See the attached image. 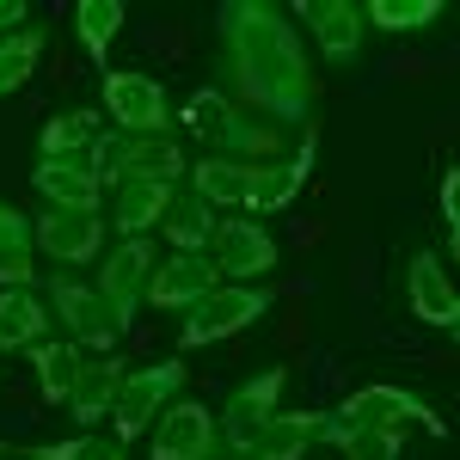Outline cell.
Returning <instances> with one entry per match:
<instances>
[{
    "instance_id": "obj_33",
    "label": "cell",
    "mask_w": 460,
    "mask_h": 460,
    "mask_svg": "<svg viewBox=\"0 0 460 460\" xmlns=\"http://www.w3.org/2000/svg\"><path fill=\"white\" fill-rule=\"evenodd\" d=\"M319 442H332L344 460H399V442H405V436H399V429H362V424H356V429L325 424Z\"/></svg>"
},
{
    "instance_id": "obj_31",
    "label": "cell",
    "mask_w": 460,
    "mask_h": 460,
    "mask_svg": "<svg viewBox=\"0 0 460 460\" xmlns=\"http://www.w3.org/2000/svg\"><path fill=\"white\" fill-rule=\"evenodd\" d=\"M43 25H25V31L0 37V93H19L25 80L37 74V56H43Z\"/></svg>"
},
{
    "instance_id": "obj_8",
    "label": "cell",
    "mask_w": 460,
    "mask_h": 460,
    "mask_svg": "<svg viewBox=\"0 0 460 460\" xmlns=\"http://www.w3.org/2000/svg\"><path fill=\"white\" fill-rule=\"evenodd\" d=\"M99 99H105V117L123 129V136H172V99H166V86L154 80V74H105V86H99Z\"/></svg>"
},
{
    "instance_id": "obj_14",
    "label": "cell",
    "mask_w": 460,
    "mask_h": 460,
    "mask_svg": "<svg viewBox=\"0 0 460 460\" xmlns=\"http://www.w3.org/2000/svg\"><path fill=\"white\" fill-rule=\"evenodd\" d=\"M209 288H221L215 258L172 252V258H160V264H154V277H147V307H160V314H190Z\"/></svg>"
},
{
    "instance_id": "obj_9",
    "label": "cell",
    "mask_w": 460,
    "mask_h": 460,
    "mask_svg": "<svg viewBox=\"0 0 460 460\" xmlns=\"http://www.w3.org/2000/svg\"><path fill=\"white\" fill-rule=\"evenodd\" d=\"M147 277H154V246H147V240H123V246H111L105 258H99V283H93V288L105 295V307L117 314L123 332H129L136 314H142Z\"/></svg>"
},
{
    "instance_id": "obj_24",
    "label": "cell",
    "mask_w": 460,
    "mask_h": 460,
    "mask_svg": "<svg viewBox=\"0 0 460 460\" xmlns=\"http://www.w3.org/2000/svg\"><path fill=\"white\" fill-rule=\"evenodd\" d=\"M99 136H105V117L99 111H56L43 123V136H37V154L43 160H86L99 147Z\"/></svg>"
},
{
    "instance_id": "obj_20",
    "label": "cell",
    "mask_w": 460,
    "mask_h": 460,
    "mask_svg": "<svg viewBox=\"0 0 460 460\" xmlns=\"http://www.w3.org/2000/svg\"><path fill=\"white\" fill-rule=\"evenodd\" d=\"M172 197H178V184H123L117 203H111V227H117L123 240H147V234L166 221Z\"/></svg>"
},
{
    "instance_id": "obj_22",
    "label": "cell",
    "mask_w": 460,
    "mask_h": 460,
    "mask_svg": "<svg viewBox=\"0 0 460 460\" xmlns=\"http://www.w3.org/2000/svg\"><path fill=\"white\" fill-rule=\"evenodd\" d=\"M166 240H172L178 252H190V258H209L215 240H221V215L203 203V197H190V190H178L172 197V209H166Z\"/></svg>"
},
{
    "instance_id": "obj_18",
    "label": "cell",
    "mask_w": 460,
    "mask_h": 460,
    "mask_svg": "<svg viewBox=\"0 0 460 460\" xmlns=\"http://www.w3.org/2000/svg\"><path fill=\"white\" fill-rule=\"evenodd\" d=\"M184 190H190V197H203L215 215H221V209H246V197H252V166H240V160H221V154H203L197 166H184Z\"/></svg>"
},
{
    "instance_id": "obj_16",
    "label": "cell",
    "mask_w": 460,
    "mask_h": 460,
    "mask_svg": "<svg viewBox=\"0 0 460 460\" xmlns=\"http://www.w3.org/2000/svg\"><path fill=\"white\" fill-rule=\"evenodd\" d=\"M295 13L307 19L314 49L325 56V62L350 68L356 56H362V6H350V0H301Z\"/></svg>"
},
{
    "instance_id": "obj_25",
    "label": "cell",
    "mask_w": 460,
    "mask_h": 460,
    "mask_svg": "<svg viewBox=\"0 0 460 460\" xmlns=\"http://www.w3.org/2000/svg\"><path fill=\"white\" fill-rule=\"evenodd\" d=\"M31 368H37V387H43V399L49 405H68L74 387H80V344H68V338H43V344H31Z\"/></svg>"
},
{
    "instance_id": "obj_35",
    "label": "cell",
    "mask_w": 460,
    "mask_h": 460,
    "mask_svg": "<svg viewBox=\"0 0 460 460\" xmlns=\"http://www.w3.org/2000/svg\"><path fill=\"white\" fill-rule=\"evenodd\" d=\"M25 25H31V6H25V0H0V37L25 31Z\"/></svg>"
},
{
    "instance_id": "obj_28",
    "label": "cell",
    "mask_w": 460,
    "mask_h": 460,
    "mask_svg": "<svg viewBox=\"0 0 460 460\" xmlns=\"http://www.w3.org/2000/svg\"><path fill=\"white\" fill-rule=\"evenodd\" d=\"M123 0H80L74 6V37H80V49L93 56V62H105L111 43H117V31H123Z\"/></svg>"
},
{
    "instance_id": "obj_26",
    "label": "cell",
    "mask_w": 460,
    "mask_h": 460,
    "mask_svg": "<svg viewBox=\"0 0 460 460\" xmlns=\"http://www.w3.org/2000/svg\"><path fill=\"white\" fill-rule=\"evenodd\" d=\"M49 338V307L31 288H0V350H31Z\"/></svg>"
},
{
    "instance_id": "obj_11",
    "label": "cell",
    "mask_w": 460,
    "mask_h": 460,
    "mask_svg": "<svg viewBox=\"0 0 460 460\" xmlns=\"http://www.w3.org/2000/svg\"><path fill=\"white\" fill-rule=\"evenodd\" d=\"M215 448V411L203 399H172L154 424V455L147 460H209Z\"/></svg>"
},
{
    "instance_id": "obj_15",
    "label": "cell",
    "mask_w": 460,
    "mask_h": 460,
    "mask_svg": "<svg viewBox=\"0 0 460 460\" xmlns=\"http://www.w3.org/2000/svg\"><path fill=\"white\" fill-rule=\"evenodd\" d=\"M405 295H411V314L424 319V325H442V332H455V325H460L455 277L442 270L436 252H411V258H405Z\"/></svg>"
},
{
    "instance_id": "obj_23",
    "label": "cell",
    "mask_w": 460,
    "mask_h": 460,
    "mask_svg": "<svg viewBox=\"0 0 460 460\" xmlns=\"http://www.w3.org/2000/svg\"><path fill=\"white\" fill-rule=\"evenodd\" d=\"M319 436H325V411H277L258 436L252 460H307Z\"/></svg>"
},
{
    "instance_id": "obj_2",
    "label": "cell",
    "mask_w": 460,
    "mask_h": 460,
    "mask_svg": "<svg viewBox=\"0 0 460 460\" xmlns=\"http://www.w3.org/2000/svg\"><path fill=\"white\" fill-rule=\"evenodd\" d=\"M283 387H288V368L270 362V368H258L252 381H240V387L227 393V405L215 411V448L227 460H252L264 424L283 411Z\"/></svg>"
},
{
    "instance_id": "obj_1",
    "label": "cell",
    "mask_w": 460,
    "mask_h": 460,
    "mask_svg": "<svg viewBox=\"0 0 460 460\" xmlns=\"http://www.w3.org/2000/svg\"><path fill=\"white\" fill-rule=\"evenodd\" d=\"M221 93L264 123H314V62L277 0H227L221 19Z\"/></svg>"
},
{
    "instance_id": "obj_37",
    "label": "cell",
    "mask_w": 460,
    "mask_h": 460,
    "mask_svg": "<svg viewBox=\"0 0 460 460\" xmlns=\"http://www.w3.org/2000/svg\"><path fill=\"white\" fill-rule=\"evenodd\" d=\"M209 460H227V455H209Z\"/></svg>"
},
{
    "instance_id": "obj_10",
    "label": "cell",
    "mask_w": 460,
    "mask_h": 460,
    "mask_svg": "<svg viewBox=\"0 0 460 460\" xmlns=\"http://www.w3.org/2000/svg\"><path fill=\"white\" fill-rule=\"evenodd\" d=\"M215 277L221 283H258V277H270L277 270V240H270V227L264 221H221V240H215Z\"/></svg>"
},
{
    "instance_id": "obj_7",
    "label": "cell",
    "mask_w": 460,
    "mask_h": 460,
    "mask_svg": "<svg viewBox=\"0 0 460 460\" xmlns=\"http://www.w3.org/2000/svg\"><path fill=\"white\" fill-rule=\"evenodd\" d=\"M49 314L68 325V344H93L99 356L123 350V325H117V314L105 307V295H99L93 283H80L74 270H56V277H49Z\"/></svg>"
},
{
    "instance_id": "obj_30",
    "label": "cell",
    "mask_w": 460,
    "mask_h": 460,
    "mask_svg": "<svg viewBox=\"0 0 460 460\" xmlns=\"http://www.w3.org/2000/svg\"><path fill=\"white\" fill-rule=\"evenodd\" d=\"M448 6L442 0H368L362 6V25H375V31H424V25H436Z\"/></svg>"
},
{
    "instance_id": "obj_27",
    "label": "cell",
    "mask_w": 460,
    "mask_h": 460,
    "mask_svg": "<svg viewBox=\"0 0 460 460\" xmlns=\"http://www.w3.org/2000/svg\"><path fill=\"white\" fill-rule=\"evenodd\" d=\"M37 277V240H31V221L19 209L0 203V288H31Z\"/></svg>"
},
{
    "instance_id": "obj_36",
    "label": "cell",
    "mask_w": 460,
    "mask_h": 460,
    "mask_svg": "<svg viewBox=\"0 0 460 460\" xmlns=\"http://www.w3.org/2000/svg\"><path fill=\"white\" fill-rule=\"evenodd\" d=\"M0 460H6V442H0Z\"/></svg>"
},
{
    "instance_id": "obj_32",
    "label": "cell",
    "mask_w": 460,
    "mask_h": 460,
    "mask_svg": "<svg viewBox=\"0 0 460 460\" xmlns=\"http://www.w3.org/2000/svg\"><path fill=\"white\" fill-rule=\"evenodd\" d=\"M19 460H129L123 442H111L99 429H80V436H62V442H25Z\"/></svg>"
},
{
    "instance_id": "obj_34",
    "label": "cell",
    "mask_w": 460,
    "mask_h": 460,
    "mask_svg": "<svg viewBox=\"0 0 460 460\" xmlns=\"http://www.w3.org/2000/svg\"><path fill=\"white\" fill-rule=\"evenodd\" d=\"M442 221H448V252H460V172H442Z\"/></svg>"
},
{
    "instance_id": "obj_17",
    "label": "cell",
    "mask_w": 460,
    "mask_h": 460,
    "mask_svg": "<svg viewBox=\"0 0 460 460\" xmlns=\"http://www.w3.org/2000/svg\"><path fill=\"white\" fill-rule=\"evenodd\" d=\"M307 172H314V136L283 154V160H270V166H252V197H246V215H277V209H295V197L307 190Z\"/></svg>"
},
{
    "instance_id": "obj_6",
    "label": "cell",
    "mask_w": 460,
    "mask_h": 460,
    "mask_svg": "<svg viewBox=\"0 0 460 460\" xmlns=\"http://www.w3.org/2000/svg\"><path fill=\"white\" fill-rule=\"evenodd\" d=\"M325 424H338V429H405V424H418V429H429L436 442L448 436V424L429 411L418 393H405V387H393V381H368V387H356L338 411H325Z\"/></svg>"
},
{
    "instance_id": "obj_12",
    "label": "cell",
    "mask_w": 460,
    "mask_h": 460,
    "mask_svg": "<svg viewBox=\"0 0 460 460\" xmlns=\"http://www.w3.org/2000/svg\"><path fill=\"white\" fill-rule=\"evenodd\" d=\"M31 190L43 197V209L105 215V184L93 178L86 160H37V166H31Z\"/></svg>"
},
{
    "instance_id": "obj_5",
    "label": "cell",
    "mask_w": 460,
    "mask_h": 460,
    "mask_svg": "<svg viewBox=\"0 0 460 460\" xmlns=\"http://www.w3.org/2000/svg\"><path fill=\"white\" fill-rule=\"evenodd\" d=\"M184 356H160L147 368H129L123 387H117V405H111V424H117V442H136L147 424H160V411L184 399Z\"/></svg>"
},
{
    "instance_id": "obj_19",
    "label": "cell",
    "mask_w": 460,
    "mask_h": 460,
    "mask_svg": "<svg viewBox=\"0 0 460 460\" xmlns=\"http://www.w3.org/2000/svg\"><path fill=\"white\" fill-rule=\"evenodd\" d=\"M215 154H221V160H240V166H270V160H283V154H288V142H283V129H277V123L234 111V117H227V129L215 136Z\"/></svg>"
},
{
    "instance_id": "obj_3",
    "label": "cell",
    "mask_w": 460,
    "mask_h": 460,
    "mask_svg": "<svg viewBox=\"0 0 460 460\" xmlns=\"http://www.w3.org/2000/svg\"><path fill=\"white\" fill-rule=\"evenodd\" d=\"M86 166L99 184H178L184 178V147L172 136H99V147L86 154Z\"/></svg>"
},
{
    "instance_id": "obj_21",
    "label": "cell",
    "mask_w": 460,
    "mask_h": 460,
    "mask_svg": "<svg viewBox=\"0 0 460 460\" xmlns=\"http://www.w3.org/2000/svg\"><path fill=\"white\" fill-rule=\"evenodd\" d=\"M123 356H99V362H86L80 368V387H74L68 411L80 429H99V418H111V405H117V387H123Z\"/></svg>"
},
{
    "instance_id": "obj_29",
    "label": "cell",
    "mask_w": 460,
    "mask_h": 460,
    "mask_svg": "<svg viewBox=\"0 0 460 460\" xmlns=\"http://www.w3.org/2000/svg\"><path fill=\"white\" fill-rule=\"evenodd\" d=\"M234 111H240V105H234L221 86H203V93H190L184 105H172V117L184 123V129H190V136H197V142H209V147H215V136L227 129V117H234Z\"/></svg>"
},
{
    "instance_id": "obj_4",
    "label": "cell",
    "mask_w": 460,
    "mask_h": 460,
    "mask_svg": "<svg viewBox=\"0 0 460 460\" xmlns=\"http://www.w3.org/2000/svg\"><path fill=\"white\" fill-rule=\"evenodd\" d=\"M270 307H277V295H270V288H258V283H221V288H209V295L184 314V325H178V350L221 344V338H234V332L258 325Z\"/></svg>"
},
{
    "instance_id": "obj_13",
    "label": "cell",
    "mask_w": 460,
    "mask_h": 460,
    "mask_svg": "<svg viewBox=\"0 0 460 460\" xmlns=\"http://www.w3.org/2000/svg\"><path fill=\"white\" fill-rule=\"evenodd\" d=\"M31 240L37 252H49V264H93L99 246H105V215H62V209H43L31 221Z\"/></svg>"
}]
</instances>
